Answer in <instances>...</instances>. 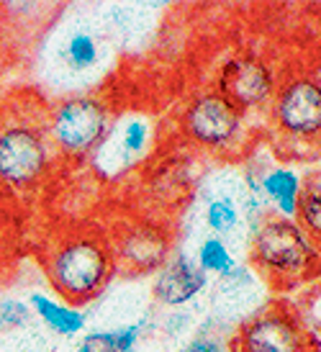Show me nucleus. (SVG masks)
<instances>
[{
	"mask_svg": "<svg viewBox=\"0 0 321 352\" xmlns=\"http://www.w3.org/2000/svg\"><path fill=\"white\" fill-rule=\"evenodd\" d=\"M250 263L270 285L296 288L321 275V250L296 221L267 216L252 229Z\"/></svg>",
	"mask_w": 321,
	"mask_h": 352,
	"instance_id": "1",
	"label": "nucleus"
},
{
	"mask_svg": "<svg viewBox=\"0 0 321 352\" xmlns=\"http://www.w3.org/2000/svg\"><path fill=\"white\" fill-rule=\"evenodd\" d=\"M47 278L65 303H90L100 296L116 270L106 236L96 232H69L47 254Z\"/></svg>",
	"mask_w": 321,
	"mask_h": 352,
	"instance_id": "2",
	"label": "nucleus"
},
{
	"mask_svg": "<svg viewBox=\"0 0 321 352\" xmlns=\"http://www.w3.org/2000/svg\"><path fill=\"white\" fill-rule=\"evenodd\" d=\"M113 126L111 111L100 98L75 96L49 111L47 131L52 147L67 160L93 155Z\"/></svg>",
	"mask_w": 321,
	"mask_h": 352,
	"instance_id": "3",
	"label": "nucleus"
},
{
	"mask_svg": "<svg viewBox=\"0 0 321 352\" xmlns=\"http://www.w3.org/2000/svg\"><path fill=\"white\" fill-rule=\"evenodd\" d=\"M52 152L47 134L31 124L0 129V186L8 190H31L49 173Z\"/></svg>",
	"mask_w": 321,
	"mask_h": 352,
	"instance_id": "4",
	"label": "nucleus"
},
{
	"mask_svg": "<svg viewBox=\"0 0 321 352\" xmlns=\"http://www.w3.org/2000/svg\"><path fill=\"white\" fill-rule=\"evenodd\" d=\"M242 118L244 113L239 108H234L216 90H208L188 100L185 111L180 113V129L193 144L219 152L232 147L239 139Z\"/></svg>",
	"mask_w": 321,
	"mask_h": 352,
	"instance_id": "5",
	"label": "nucleus"
},
{
	"mask_svg": "<svg viewBox=\"0 0 321 352\" xmlns=\"http://www.w3.org/2000/svg\"><path fill=\"white\" fill-rule=\"evenodd\" d=\"M273 121L278 131L291 139L321 137V80L296 75L275 88Z\"/></svg>",
	"mask_w": 321,
	"mask_h": 352,
	"instance_id": "6",
	"label": "nucleus"
},
{
	"mask_svg": "<svg viewBox=\"0 0 321 352\" xmlns=\"http://www.w3.org/2000/svg\"><path fill=\"white\" fill-rule=\"evenodd\" d=\"M303 344L301 327L283 303L239 322L232 337L234 352H303Z\"/></svg>",
	"mask_w": 321,
	"mask_h": 352,
	"instance_id": "7",
	"label": "nucleus"
},
{
	"mask_svg": "<svg viewBox=\"0 0 321 352\" xmlns=\"http://www.w3.org/2000/svg\"><path fill=\"white\" fill-rule=\"evenodd\" d=\"M219 96H224L234 108L252 111L273 103L275 75L267 62L257 54H234L219 69Z\"/></svg>",
	"mask_w": 321,
	"mask_h": 352,
	"instance_id": "8",
	"label": "nucleus"
},
{
	"mask_svg": "<svg viewBox=\"0 0 321 352\" xmlns=\"http://www.w3.org/2000/svg\"><path fill=\"white\" fill-rule=\"evenodd\" d=\"M113 263L131 273L159 270L170 260V234L155 221H126L111 236Z\"/></svg>",
	"mask_w": 321,
	"mask_h": 352,
	"instance_id": "9",
	"label": "nucleus"
},
{
	"mask_svg": "<svg viewBox=\"0 0 321 352\" xmlns=\"http://www.w3.org/2000/svg\"><path fill=\"white\" fill-rule=\"evenodd\" d=\"M152 137H155V129H152V121L146 116H139V113H129L116 124V129L111 126L108 137L103 139V144L96 149V152H108V162H103V173L106 175H118L124 173L126 167L137 165L139 160H144V155L149 152V144H152ZM93 152V155H96Z\"/></svg>",
	"mask_w": 321,
	"mask_h": 352,
	"instance_id": "10",
	"label": "nucleus"
},
{
	"mask_svg": "<svg viewBox=\"0 0 321 352\" xmlns=\"http://www.w3.org/2000/svg\"><path fill=\"white\" fill-rule=\"evenodd\" d=\"M208 288V275L198 267L193 257L173 254L157 273L152 283V296L167 309H183Z\"/></svg>",
	"mask_w": 321,
	"mask_h": 352,
	"instance_id": "11",
	"label": "nucleus"
},
{
	"mask_svg": "<svg viewBox=\"0 0 321 352\" xmlns=\"http://www.w3.org/2000/svg\"><path fill=\"white\" fill-rule=\"evenodd\" d=\"M257 298H260V275L252 267L236 265L229 275L219 278L211 303L221 322H229L234 316H242L244 322L257 314Z\"/></svg>",
	"mask_w": 321,
	"mask_h": 352,
	"instance_id": "12",
	"label": "nucleus"
},
{
	"mask_svg": "<svg viewBox=\"0 0 321 352\" xmlns=\"http://www.w3.org/2000/svg\"><path fill=\"white\" fill-rule=\"evenodd\" d=\"M26 303L34 311V319H39L49 332L57 334V337H75L88 324V314L82 311L80 306L52 298L49 294H41V291H34Z\"/></svg>",
	"mask_w": 321,
	"mask_h": 352,
	"instance_id": "13",
	"label": "nucleus"
},
{
	"mask_svg": "<svg viewBox=\"0 0 321 352\" xmlns=\"http://www.w3.org/2000/svg\"><path fill=\"white\" fill-rule=\"evenodd\" d=\"M260 188H263L267 206L275 216L280 219H296L298 211V198H301L303 177L291 170V167H270L263 177H260Z\"/></svg>",
	"mask_w": 321,
	"mask_h": 352,
	"instance_id": "14",
	"label": "nucleus"
},
{
	"mask_svg": "<svg viewBox=\"0 0 321 352\" xmlns=\"http://www.w3.org/2000/svg\"><path fill=\"white\" fill-rule=\"evenodd\" d=\"M146 332V319L129 322L113 329H96L82 334V340L75 344V352H134Z\"/></svg>",
	"mask_w": 321,
	"mask_h": 352,
	"instance_id": "15",
	"label": "nucleus"
},
{
	"mask_svg": "<svg viewBox=\"0 0 321 352\" xmlns=\"http://www.w3.org/2000/svg\"><path fill=\"white\" fill-rule=\"evenodd\" d=\"M296 224L301 226L303 234L321 250V170L311 173L303 180L298 211H296Z\"/></svg>",
	"mask_w": 321,
	"mask_h": 352,
	"instance_id": "16",
	"label": "nucleus"
},
{
	"mask_svg": "<svg viewBox=\"0 0 321 352\" xmlns=\"http://www.w3.org/2000/svg\"><path fill=\"white\" fill-rule=\"evenodd\" d=\"M62 62L72 72H88L100 62V41L90 29L69 31L62 47Z\"/></svg>",
	"mask_w": 321,
	"mask_h": 352,
	"instance_id": "17",
	"label": "nucleus"
},
{
	"mask_svg": "<svg viewBox=\"0 0 321 352\" xmlns=\"http://www.w3.org/2000/svg\"><path fill=\"white\" fill-rule=\"evenodd\" d=\"M203 219H206L208 232L214 236H221V239H224L226 234H234V232L239 229V224H242V204L234 201L232 196H226V193L224 196L208 198Z\"/></svg>",
	"mask_w": 321,
	"mask_h": 352,
	"instance_id": "18",
	"label": "nucleus"
},
{
	"mask_svg": "<svg viewBox=\"0 0 321 352\" xmlns=\"http://www.w3.org/2000/svg\"><path fill=\"white\" fill-rule=\"evenodd\" d=\"M195 263L203 270L206 275H216V278H224L236 267V257L229 250L221 236H206L203 242L198 245V254H195Z\"/></svg>",
	"mask_w": 321,
	"mask_h": 352,
	"instance_id": "19",
	"label": "nucleus"
},
{
	"mask_svg": "<svg viewBox=\"0 0 321 352\" xmlns=\"http://www.w3.org/2000/svg\"><path fill=\"white\" fill-rule=\"evenodd\" d=\"M31 324H34V311L26 301H21V298L0 301V332L3 334L26 332Z\"/></svg>",
	"mask_w": 321,
	"mask_h": 352,
	"instance_id": "20",
	"label": "nucleus"
},
{
	"mask_svg": "<svg viewBox=\"0 0 321 352\" xmlns=\"http://www.w3.org/2000/svg\"><path fill=\"white\" fill-rule=\"evenodd\" d=\"M180 352H234V347L232 340H224L219 332H198Z\"/></svg>",
	"mask_w": 321,
	"mask_h": 352,
	"instance_id": "21",
	"label": "nucleus"
}]
</instances>
